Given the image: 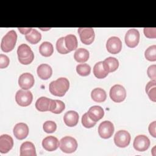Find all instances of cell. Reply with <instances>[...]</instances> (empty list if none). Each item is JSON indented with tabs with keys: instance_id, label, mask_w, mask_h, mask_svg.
Instances as JSON below:
<instances>
[{
	"instance_id": "6da1fadb",
	"label": "cell",
	"mask_w": 156,
	"mask_h": 156,
	"mask_svg": "<svg viewBox=\"0 0 156 156\" xmlns=\"http://www.w3.org/2000/svg\"><path fill=\"white\" fill-rule=\"evenodd\" d=\"M69 87V80L65 77H60L50 83L49 89L52 94L56 96L62 97L68 90Z\"/></svg>"
},
{
	"instance_id": "7a4b0ae2",
	"label": "cell",
	"mask_w": 156,
	"mask_h": 156,
	"mask_svg": "<svg viewBox=\"0 0 156 156\" xmlns=\"http://www.w3.org/2000/svg\"><path fill=\"white\" fill-rule=\"evenodd\" d=\"M19 62L23 65H29L34 58V54L30 48L26 44H21L17 49Z\"/></svg>"
},
{
	"instance_id": "3957f363",
	"label": "cell",
	"mask_w": 156,
	"mask_h": 156,
	"mask_svg": "<svg viewBox=\"0 0 156 156\" xmlns=\"http://www.w3.org/2000/svg\"><path fill=\"white\" fill-rule=\"evenodd\" d=\"M17 34L13 30L8 32L2 39L1 48L3 52H9L12 51L16 44Z\"/></svg>"
},
{
	"instance_id": "277c9868",
	"label": "cell",
	"mask_w": 156,
	"mask_h": 156,
	"mask_svg": "<svg viewBox=\"0 0 156 156\" xmlns=\"http://www.w3.org/2000/svg\"><path fill=\"white\" fill-rule=\"evenodd\" d=\"M59 147L65 153H73L77 149V142L73 137L66 136L60 140Z\"/></svg>"
},
{
	"instance_id": "5b68a950",
	"label": "cell",
	"mask_w": 156,
	"mask_h": 156,
	"mask_svg": "<svg viewBox=\"0 0 156 156\" xmlns=\"http://www.w3.org/2000/svg\"><path fill=\"white\" fill-rule=\"evenodd\" d=\"M110 97L115 102H121L126 97V89L121 85H115L110 88Z\"/></svg>"
},
{
	"instance_id": "8992f818",
	"label": "cell",
	"mask_w": 156,
	"mask_h": 156,
	"mask_svg": "<svg viewBox=\"0 0 156 156\" xmlns=\"http://www.w3.org/2000/svg\"><path fill=\"white\" fill-rule=\"evenodd\" d=\"M33 99L32 93L30 91L23 90H18L15 95L16 103L21 107H27L29 105Z\"/></svg>"
},
{
	"instance_id": "52a82bcc",
	"label": "cell",
	"mask_w": 156,
	"mask_h": 156,
	"mask_svg": "<svg viewBox=\"0 0 156 156\" xmlns=\"http://www.w3.org/2000/svg\"><path fill=\"white\" fill-rule=\"evenodd\" d=\"M130 139V135L127 131L121 130L115 133L114 142L119 147H126L129 144Z\"/></svg>"
},
{
	"instance_id": "ba28073f",
	"label": "cell",
	"mask_w": 156,
	"mask_h": 156,
	"mask_svg": "<svg viewBox=\"0 0 156 156\" xmlns=\"http://www.w3.org/2000/svg\"><path fill=\"white\" fill-rule=\"evenodd\" d=\"M81 41L85 44H91L94 39V31L91 27H80L77 30Z\"/></svg>"
},
{
	"instance_id": "9c48e42d",
	"label": "cell",
	"mask_w": 156,
	"mask_h": 156,
	"mask_svg": "<svg viewBox=\"0 0 156 156\" xmlns=\"http://www.w3.org/2000/svg\"><path fill=\"white\" fill-rule=\"evenodd\" d=\"M114 126L109 121L102 122L98 127V133L99 136L104 139L110 138L114 132Z\"/></svg>"
},
{
	"instance_id": "30bf717a",
	"label": "cell",
	"mask_w": 156,
	"mask_h": 156,
	"mask_svg": "<svg viewBox=\"0 0 156 156\" xmlns=\"http://www.w3.org/2000/svg\"><path fill=\"white\" fill-rule=\"evenodd\" d=\"M140 41V33L136 29H130L125 35V43L129 48L136 47Z\"/></svg>"
},
{
	"instance_id": "8fae6325",
	"label": "cell",
	"mask_w": 156,
	"mask_h": 156,
	"mask_svg": "<svg viewBox=\"0 0 156 156\" xmlns=\"http://www.w3.org/2000/svg\"><path fill=\"white\" fill-rule=\"evenodd\" d=\"M133 146L137 151H145L150 146V140L146 135H140L135 138Z\"/></svg>"
},
{
	"instance_id": "7c38bea8",
	"label": "cell",
	"mask_w": 156,
	"mask_h": 156,
	"mask_svg": "<svg viewBox=\"0 0 156 156\" xmlns=\"http://www.w3.org/2000/svg\"><path fill=\"white\" fill-rule=\"evenodd\" d=\"M106 48L108 52L113 54H118L122 49V42L118 37H112L108 39Z\"/></svg>"
},
{
	"instance_id": "4fadbf2b",
	"label": "cell",
	"mask_w": 156,
	"mask_h": 156,
	"mask_svg": "<svg viewBox=\"0 0 156 156\" xmlns=\"http://www.w3.org/2000/svg\"><path fill=\"white\" fill-rule=\"evenodd\" d=\"M35 80L32 74L29 73L22 74L18 79V84L20 87L24 90H27L31 88L34 85Z\"/></svg>"
},
{
	"instance_id": "5bb4252c",
	"label": "cell",
	"mask_w": 156,
	"mask_h": 156,
	"mask_svg": "<svg viewBox=\"0 0 156 156\" xmlns=\"http://www.w3.org/2000/svg\"><path fill=\"white\" fill-rule=\"evenodd\" d=\"M13 146V138L7 134H4L0 136V152L2 154L7 153Z\"/></svg>"
},
{
	"instance_id": "9a60e30c",
	"label": "cell",
	"mask_w": 156,
	"mask_h": 156,
	"mask_svg": "<svg viewBox=\"0 0 156 156\" xmlns=\"http://www.w3.org/2000/svg\"><path fill=\"white\" fill-rule=\"evenodd\" d=\"M14 136L18 140L26 138L29 134V127L27 125L23 122L16 124L13 130Z\"/></svg>"
},
{
	"instance_id": "2e32d148",
	"label": "cell",
	"mask_w": 156,
	"mask_h": 156,
	"mask_svg": "<svg viewBox=\"0 0 156 156\" xmlns=\"http://www.w3.org/2000/svg\"><path fill=\"white\" fill-rule=\"evenodd\" d=\"M43 148L48 151H54L59 146L58 139L54 136H48L44 138L42 141Z\"/></svg>"
},
{
	"instance_id": "e0dca14e",
	"label": "cell",
	"mask_w": 156,
	"mask_h": 156,
	"mask_svg": "<svg viewBox=\"0 0 156 156\" xmlns=\"http://www.w3.org/2000/svg\"><path fill=\"white\" fill-rule=\"evenodd\" d=\"M21 156H36V151L34 144L30 141H25L20 146Z\"/></svg>"
},
{
	"instance_id": "ac0fdd59",
	"label": "cell",
	"mask_w": 156,
	"mask_h": 156,
	"mask_svg": "<svg viewBox=\"0 0 156 156\" xmlns=\"http://www.w3.org/2000/svg\"><path fill=\"white\" fill-rule=\"evenodd\" d=\"M63 121L67 126L74 127L76 126L78 122L79 115L76 111H68L63 116Z\"/></svg>"
},
{
	"instance_id": "d6986e66",
	"label": "cell",
	"mask_w": 156,
	"mask_h": 156,
	"mask_svg": "<svg viewBox=\"0 0 156 156\" xmlns=\"http://www.w3.org/2000/svg\"><path fill=\"white\" fill-rule=\"evenodd\" d=\"M87 113L90 118L95 122L100 120L104 115V111L103 108L99 105H94L91 107Z\"/></svg>"
},
{
	"instance_id": "ffe728a7",
	"label": "cell",
	"mask_w": 156,
	"mask_h": 156,
	"mask_svg": "<svg viewBox=\"0 0 156 156\" xmlns=\"http://www.w3.org/2000/svg\"><path fill=\"white\" fill-rule=\"evenodd\" d=\"M102 64L104 69L108 73L116 71L119 66V62L117 58L112 57L105 58L102 62Z\"/></svg>"
},
{
	"instance_id": "44dd1931",
	"label": "cell",
	"mask_w": 156,
	"mask_h": 156,
	"mask_svg": "<svg viewBox=\"0 0 156 156\" xmlns=\"http://www.w3.org/2000/svg\"><path fill=\"white\" fill-rule=\"evenodd\" d=\"M37 74L38 77L43 80L49 79L52 74V69L51 66L48 64H41L37 68Z\"/></svg>"
},
{
	"instance_id": "7402d4cb",
	"label": "cell",
	"mask_w": 156,
	"mask_h": 156,
	"mask_svg": "<svg viewBox=\"0 0 156 156\" xmlns=\"http://www.w3.org/2000/svg\"><path fill=\"white\" fill-rule=\"evenodd\" d=\"M51 101V99L46 97H40L35 102V107L40 112L49 111Z\"/></svg>"
},
{
	"instance_id": "603a6c76",
	"label": "cell",
	"mask_w": 156,
	"mask_h": 156,
	"mask_svg": "<svg viewBox=\"0 0 156 156\" xmlns=\"http://www.w3.org/2000/svg\"><path fill=\"white\" fill-rule=\"evenodd\" d=\"M92 99L96 102H104L107 98L106 92L101 88H96L93 89L91 93Z\"/></svg>"
},
{
	"instance_id": "cb8c5ba5",
	"label": "cell",
	"mask_w": 156,
	"mask_h": 156,
	"mask_svg": "<svg viewBox=\"0 0 156 156\" xmlns=\"http://www.w3.org/2000/svg\"><path fill=\"white\" fill-rule=\"evenodd\" d=\"M89 56L90 54L88 51L84 48L77 49L74 54L75 60L79 63H84L87 62L89 58Z\"/></svg>"
},
{
	"instance_id": "d4e9b609",
	"label": "cell",
	"mask_w": 156,
	"mask_h": 156,
	"mask_svg": "<svg viewBox=\"0 0 156 156\" xmlns=\"http://www.w3.org/2000/svg\"><path fill=\"white\" fill-rule=\"evenodd\" d=\"M65 44L69 51H72L77 49V40L76 37L73 34H69L65 37Z\"/></svg>"
},
{
	"instance_id": "484cf974",
	"label": "cell",
	"mask_w": 156,
	"mask_h": 156,
	"mask_svg": "<svg viewBox=\"0 0 156 156\" xmlns=\"http://www.w3.org/2000/svg\"><path fill=\"white\" fill-rule=\"evenodd\" d=\"M39 52L44 57H49L54 52L53 46L50 42H43L39 47Z\"/></svg>"
},
{
	"instance_id": "4316f807",
	"label": "cell",
	"mask_w": 156,
	"mask_h": 156,
	"mask_svg": "<svg viewBox=\"0 0 156 156\" xmlns=\"http://www.w3.org/2000/svg\"><path fill=\"white\" fill-rule=\"evenodd\" d=\"M146 92L149 99L153 102L156 101V80H151L146 86Z\"/></svg>"
},
{
	"instance_id": "83f0119b",
	"label": "cell",
	"mask_w": 156,
	"mask_h": 156,
	"mask_svg": "<svg viewBox=\"0 0 156 156\" xmlns=\"http://www.w3.org/2000/svg\"><path fill=\"white\" fill-rule=\"evenodd\" d=\"M25 38L30 44H35L41 40V35L38 30L32 28L31 32L25 35Z\"/></svg>"
},
{
	"instance_id": "f1b7e54d",
	"label": "cell",
	"mask_w": 156,
	"mask_h": 156,
	"mask_svg": "<svg viewBox=\"0 0 156 156\" xmlns=\"http://www.w3.org/2000/svg\"><path fill=\"white\" fill-rule=\"evenodd\" d=\"M93 73L95 77L98 79H104L108 74L104 69L102 62H99L94 65L93 67Z\"/></svg>"
},
{
	"instance_id": "f546056e",
	"label": "cell",
	"mask_w": 156,
	"mask_h": 156,
	"mask_svg": "<svg viewBox=\"0 0 156 156\" xmlns=\"http://www.w3.org/2000/svg\"><path fill=\"white\" fill-rule=\"evenodd\" d=\"M65 108V105L64 102H63L60 100H53L52 99L51 105L50 107L49 111L55 113L59 114L62 113Z\"/></svg>"
},
{
	"instance_id": "4dcf8cb0",
	"label": "cell",
	"mask_w": 156,
	"mask_h": 156,
	"mask_svg": "<svg viewBox=\"0 0 156 156\" xmlns=\"http://www.w3.org/2000/svg\"><path fill=\"white\" fill-rule=\"evenodd\" d=\"M145 58L151 62L156 60V45H152L147 48L144 52Z\"/></svg>"
},
{
	"instance_id": "1f68e13d",
	"label": "cell",
	"mask_w": 156,
	"mask_h": 156,
	"mask_svg": "<svg viewBox=\"0 0 156 156\" xmlns=\"http://www.w3.org/2000/svg\"><path fill=\"white\" fill-rule=\"evenodd\" d=\"M76 71L81 76H87L91 72V67L87 63L79 64L76 66Z\"/></svg>"
},
{
	"instance_id": "d6a6232c",
	"label": "cell",
	"mask_w": 156,
	"mask_h": 156,
	"mask_svg": "<svg viewBox=\"0 0 156 156\" xmlns=\"http://www.w3.org/2000/svg\"><path fill=\"white\" fill-rule=\"evenodd\" d=\"M56 49L57 51L62 54H66L70 52L66 48L65 44V37H61L57 40L56 43Z\"/></svg>"
},
{
	"instance_id": "836d02e7",
	"label": "cell",
	"mask_w": 156,
	"mask_h": 156,
	"mask_svg": "<svg viewBox=\"0 0 156 156\" xmlns=\"http://www.w3.org/2000/svg\"><path fill=\"white\" fill-rule=\"evenodd\" d=\"M82 124L85 128H91L95 126L96 122L92 120L87 112L84 113L82 117Z\"/></svg>"
},
{
	"instance_id": "e575fe53",
	"label": "cell",
	"mask_w": 156,
	"mask_h": 156,
	"mask_svg": "<svg viewBox=\"0 0 156 156\" xmlns=\"http://www.w3.org/2000/svg\"><path fill=\"white\" fill-rule=\"evenodd\" d=\"M43 130L45 132L48 133H51L54 132L57 129V124L55 122L52 121H47L44 122Z\"/></svg>"
},
{
	"instance_id": "d590c367",
	"label": "cell",
	"mask_w": 156,
	"mask_h": 156,
	"mask_svg": "<svg viewBox=\"0 0 156 156\" xmlns=\"http://www.w3.org/2000/svg\"><path fill=\"white\" fill-rule=\"evenodd\" d=\"M144 35L149 38H156V28L155 27H144Z\"/></svg>"
},
{
	"instance_id": "8d00e7d4",
	"label": "cell",
	"mask_w": 156,
	"mask_h": 156,
	"mask_svg": "<svg viewBox=\"0 0 156 156\" xmlns=\"http://www.w3.org/2000/svg\"><path fill=\"white\" fill-rule=\"evenodd\" d=\"M156 65H152L148 67L147 70V76L151 80H155L156 79Z\"/></svg>"
},
{
	"instance_id": "74e56055",
	"label": "cell",
	"mask_w": 156,
	"mask_h": 156,
	"mask_svg": "<svg viewBox=\"0 0 156 156\" xmlns=\"http://www.w3.org/2000/svg\"><path fill=\"white\" fill-rule=\"evenodd\" d=\"M9 57L4 54H0V68H5L9 65Z\"/></svg>"
},
{
	"instance_id": "f35d334b",
	"label": "cell",
	"mask_w": 156,
	"mask_h": 156,
	"mask_svg": "<svg viewBox=\"0 0 156 156\" xmlns=\"http://www.w3.org/2000/svg\"><path fill=\"white\" fill-rule=\"evenodd\" d=\"M155 128H156V122L155 121H153L152 122H151L149 126V133L154 138L156 137V130H155Z\"/></svg>"
},
{
	"instance_id": "ab89813d",
	"label": "cell",
	"mask_w": 156,
	"mask_h": 156,
	"mask_svg": "<svg viewBox=\"0 0 156 156\" xmlns=\"http://www.w3.org/2000/svg\"><path fill=\"white\" fill-rule=\"evenodd\" d=\"M18 29L19 30V31L22 34H25L27 35L29 33H30L31 32V30H32V28H24V27H18Z\"/></svg>"
}]
</instances>
